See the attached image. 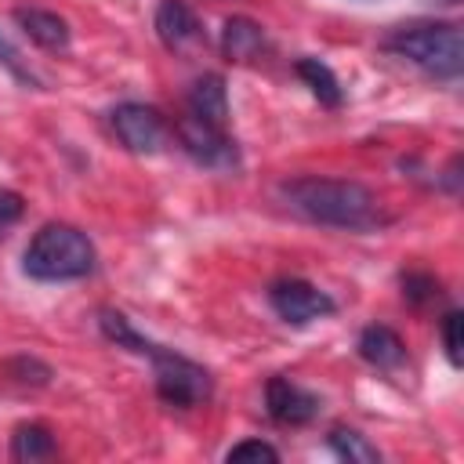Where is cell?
<instances>
[{"instance_id":"cell-1","label":"cell","mask_w":464,"mask_h":464,"mask_svg":"<svg viewBox=\"0 0 464 464\" xmlns=\"http://www.w3.org/2000/svg\"><path fill=\"white\" fill-rule=\"evenodd\" d=\"M279 196L294 214H301L312 225H330L344 232H370L384 225L381 199L362 181H352V178L304 174V178L283 181Z\"/></svg>"},{"instance_id":"cell-2","label":"cell","mask_w":464,"mask_h":464,"mask_svg":"<svg viewBox=\"0 0 464 464\" xmlns=\"http://www.w3.org/2000/svg\"><path fill=\"white\" fill-rule=\"evenodd\" d=\"M381 47L406 58L431 80L450 83L464 72V33L457 22H435V18L406 22V25H395L381 40Z\"/></svg>"},{"instance_id":"cell-3","label":"cell","mask_w":464,"mask_h":464,"mask_svg":"<svg viewBox=\"0 0 464 464\" xmlns=\"http://www.w3.org/2000/svg\"><path fill=\"white\" fill-rule=\"evenodd\" d=\"M94 243L87 232L65 221H47L36 228L22 254V272L36 283H72L94 272Z\"/></svg>"},{"instance_id":"cell-4","label":"cell","mask_w":464,"mask_h":464,"mask_svg":"<svg viewBox=\"0 0 464 464\" xmlns=\"http://www.w3.org/2000/svg\"><path fill=\"white\" fill-rule=\"evenodd\" d=\"M149 362H152V377H156V395L167 406L192 410V406H199V402L210 399L214 377H210L207 366H199V362H192L181 352L163 348V344H156L149 352Z\"/></svg>"},{"instance_id":"cell-5","label":"cell","mask_w":464,"mask_h":464,"mask_svg":"<svg viewBox=\"0 0 464 464\" xmlns=\"http://www.w3.org/2000/svg\"><path fill=\"white\" fill-rule=\"evenodd\" d=\"M109 123L120 138V145L127 152H138V156H156L170 145V123L163 120V112L156 105H145V102H120L112 112H109Z\"/></svg>"},{"instance_id":"cell-6","label":"cell","mask_w":464,"mask_h":464,"mask_svg":"<svg viewBox=\"0 0 464 464\" xmlns=\"http://www.w3.org/2000/svg\"><path fill=\"white\" fill-rule=\"evenodd\" d=\"M174 134H178V145L188 152V160H196L199 167H207V170H236L239 167V145H236V138H228V130L199 123L196 116L185 112L174 123Z\"/></svg>"},{"instance_id":"cell-7","label":"cell","mask_w":464,"mask_h":464,"mask_svg":"<svg viewBox=\"0 0 464 464\" xmlns=\"http://www.w3.org/2000/svg\"><path fill=\"white\" fill-rule=\"evenodd\" d=\"M268 304L290 326H308V323L337 312V301L308 279H276L268 286Z\"/></svg>"},{"instance_id":"cell-8","label":"cell","mask_w":464,"mask_h":464,"mask_svg":"<svg viewBox=\"0 0 464 464\" xmlns=\"http://www.w3.org/2000/svg\"><path fill=\"white\" fill-rule=\"evenodd\" d=\"M265 410H268V417H272L276 424H283V428H304V424H312V420L319 417L323 402H319V395H312V392L301 388L297 381L276 373V377H268V384H265Z\"/></svg>"},{"instance_id":"cell-9","label":"cell","mask_w":464,"mask_h":464,"mask_svg":"<svg viewBox=\"0 0 464 464\" xmlns=\"http://www.w3.org/2000/svg\"><path fill=\"white\" fill-rule=\"evenodd\" d=\"M156 36L167 51L185 54L203 44V25L185 0H160L156 4Z\"/></svg>"},{"instance_id":"cell-10","label":"cell","mask_w":464,"mask_h":464,"mask_svg":"<svg viewBox=\"0 0 464 464\" xmlns=\"http://www.w3.org/2000/svg\"><path fill=\"white\" fill-rule=\"evenodd\" d=\"M185 109L199 123H210V127L228 130V87H225V76L221 72L196 76L192 87H188V94H185Z\"/></svg>"},{"instance_id":"cell-11","label":"cell","mask_w":464,"mask_h":464,"mask_svg":"<svg viewBox=\"0 0 464 464\" xmlns=\"http://www.w3.org/2000/svg\"><path fill=\"white\" fill-rule=\"evenodd\" d=\"M14 25L44 51H69L72 44V29L69 22L58 14V11H47V7H14Z\"/></svg>"},{"instance_id":"cell-12","label":"cell","mask_w":464,"mask_h":464,"mask_svg":"<svg viewBox=\"0 0 464 464\" xmlns=\"http://www.w3.org/2000/svg\"><path fill=\"white\" fill-rule=\"evenodd\" d=\"M218 47H221L225 62L246 65V62H254V58H261V54L268 51V36H265V29H261L254 18L232 14V18H225V25H221Z\"/></svg>"},{"instance_id":"cell-13","label":"cell","mask_w":464,"mask_h":464,"mask_svg":"<svg viewBox=\"0 0 464 464\" xmlns=\"http://www.w3.org/2000/svg\"><path fill=\"white\" fill-rule=\"evenodd\" d=\"M355 348H359V359H362V362H370L373 370H384V373H388V370H399V366L406 362V344H402V337H399L392 326H384V323L362 326Z\"/></svg>"},{"instance_id":"cell-14","label":"cell","mask_w":464,"mask_h":464,"mask_svg":"<svg viewBox=\"0 0 464 464\" xmlns=\"http://www.w3.org/2000/svg\"><path fill=\"white\" fill-rule=\"evenodd\" d=\"M294 72L304 80V87L315 94V102H319V105L337 109V105L344 102V91H341V83H337V76H334V69H330L326 62H319V58L304 54V58H297V62H294Z\"/></svg>"},{"instance_id":"cell-15","label":"cell","mask_w":464,"mask_h":464,"mask_svg":"<svg viewBox=\"0 0 464 464\" xmlns=\"http://www.w3.org/2000/svg\"><path fill=\"white\" fill-rule=\"evenodd\" d=\"M98 330H102L105 341H112L116 348H127V352L145 355V359H149V352L156 348V341H149L141 330H134V323H130L123 312H116V308H102V312H98Z\"/></svg>"},{"instance_id":"cell-16","label":"cell","mask_w":464,"mask_h":464,"mask_svg":"<svg viewBox=\"0 0 464 464\" xmlns=\"http://www.w3.org/2000/svg\"><path fill=\"white\" fill-rule=\"evenodd\" d=\"M54 453H58V442H54L47 424L29 420V424L14 428V435H11V457L14 460H47Z\"/></svg>"},{"instance_id":"cell-17","label":"cell","mask_w":464,"mask_h":464,"mask_svg":"<svg viewBox=\"0 0 464 464\" xmlns=\"http://www.w3.org/2000/svg\"><path fill=\"white\" fill-rule=\"evenodd\" d=\"M326 446L334 450V457H341V460H348V464H377V460H381V450H377L362 431H355V428H348V424L330 428Z\"/></svg>"},{"instance_id":"cell-18","label":"cell","mask_w":464,"mask_h":464,"mask_svg":"<svg viewBox=\"0 0 464 464\" xmlns=\"http://www.w3.org/2000/svg\"><path fill=\"white\" fill-rule=\"evenodd\" d=\"M402 297L413 308H428L442 297V283L431 272H402Z\"/></svg>"},{"instance_id":"cell-19","label":"cell","mask_w":464,"mask_h":464,"mask_svg":"<svg viewBox=\"0 0 464 464\" xmlns=\"http://www.w3.org/2000/svg\"><path fill=\"white\" fill-rule=\"evenodd\" d=\"M439 334H442V348H446V359L453 366H460V348H464V315L457 308H450L439 323Z\"/></svg>"},{"instance_id":"cell-20","label":"cell","mask_w":464,"mask_h":464,"mask_svg":"<svg viewBox=\"0 0 464 464\" xmlns=\"http://www.w3.org/2000/svg\"><path fill=\"white\" fill-rule=\"evenodd\" d=\"M225 460H228V464H232V460H279V450H276L272 442H265V439H243V442L228 446Z\"/></svg>"},{"instance_id":"cell-21","label":"cell","mask_w":464,"mask_h":464,"mask_svg":"<svg viewBox=\"0 0 464 464\" xmlns=\"http://www.w3.org/2000/svg\"><path fill=\"white\" fill-rule=\"evenodd\" d=\"M0 65L18 80V83H29V87H40V80L33 76V69L22 62V54H18V47H11L4 36H0Z\"/></svg>"},{"instance_id":"cell-22","label":"cell","mask_w":464,"mask_h":464,"mask_svg":"<svg viewBox=\"0 0 464 464\" xmlns=\"http://www.w3.org/2000/svg\"><path fill=\"white\" fill-rule=\"evenodd\" d=\"M11 373L22 381V384H47L51 381V366L36 362V359H14L11 362Z\"/></svg>"},{"instance_id":"cell-23","label":"cell","mask_w":464,"mask_h":464,"mask_svg":"<svg viewBox=\"0 0 464 464\" xmlns=\"http://www.w3.org/2000/svg\"><path fill=\"white\" fill-rule=\"evenodd\" d=\"M22 210H25V199H22L14 188H4V185H0V228L14 225V221L22 218Z\"/></svg>"},{"instance_id":"cell-24","label":"cell","mask_w":464,"mask_h":464,"mask_svg":"<svg viewBox=\"0 0 464 464\" xmlns=\"http://www.w3.org/2000/svg\"><path fill=\"white\" fill-rule=\"evenodd\" d=\"M442 188L450 196H460V156H450V163L442 170Z\"/></svg>"},{"instance_id":"cell-25","label":"cell","mask_w":464,"mask_h":464,"mask_svg":"<svg viewBox=\"0 0 464 464\" xmlns=\"http://www.w3.org/2000/svg\"><path fill=\"white\" fill-rule=\"evenodd\" d=\"M446 4H457V0H446Z\"/></svg>"}]
</instances>
